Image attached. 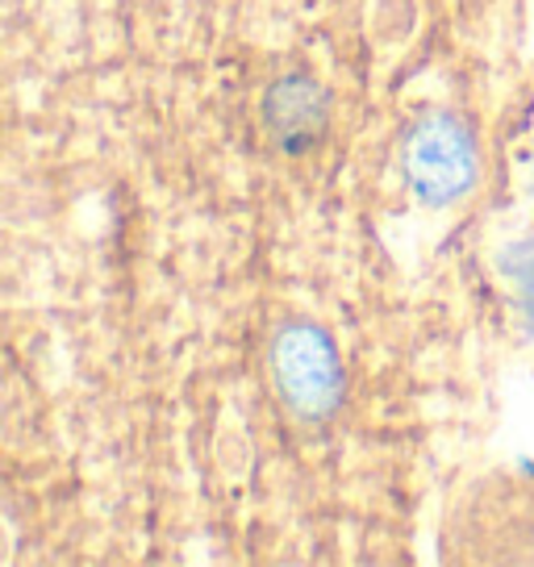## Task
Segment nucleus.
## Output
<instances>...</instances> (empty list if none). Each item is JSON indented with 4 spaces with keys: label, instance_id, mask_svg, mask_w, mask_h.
<instances>
[{
    "label": "nucleus",
    "instance_id": "1",
    "mask_svg": "<svg viewBox=\"0 0 534 567\" xmlns=\"http://www.w3.org/2000/svg\"><path fill=\"white\" fill-rule=\"evenodd\" d=\"M439 559L451 567H534V463L463 480L443 509Z\"/></svg>",
    "mask_w": 534,
    "mask_h": 567
},
{
    "label": "nucleus",
    "instance_id": "2",
    "mask_svg": "<svg viewBox=\"0 0 534 567\" xmlns=\"http://www.w3.org/2000/svg\"><path fill=\"white\" fill-rule=\"evenodd\" d=\"M401 172L427 209H446L476 188V138L455 113H427L401 142Z\"/></svg>",
    "mask_w": 534,
    "mask_h": 567
},
{
    "label": "nucleus",
    "instance_id": "3",
    "mask_svg": "<svg viewBox=\"0 0 534 567\" xmlns=\"http://www.w3.org/2000/svg\"><path fill=\"white\" fill-rule=\"evenodd\" d=\"M267 372L297 417L321 422L342 401V363L335 338L314 321H288L271 334L267 347Z\"/></svg>",
    "mask_w": 534,
    "mask_h": 567
},
{
    "label": "nucleus",
    "instance_id": "4",
    "mask_svg": "<svg viewBox=\"0 0 534 567\" xmlns=\"http://www.w3.org/2000/svg\"><path fill=\"white\" fill-rule=\"evenodd\" d=\"M267 130L276 134V142H285L288 151H301L305 142L314 138L326 122V92L314 80L288 75L276 89L267 92L264 101Z\"/></svg>",
    "mask_w": 534,
    "mask_h": 567
},
{
    "label": "nucleus",
    "instance_id": "5",
    "mask_svg": "<svg viewBox=\"0 0 534 567\" xmlns=\"http://www.w3.org/2000/svg\"><path fill=\"white\" fill-rule=\"evenodd\" d=\"M501 276L510 284L517 309H522V318H526L534 334V234H526V238H517V243L501 250Z\"/></svg>",
    "mask_w": 534,
    "mask_h": 567
},
{
    "label": "nucleus",
    "instance_id": "6",
    "mask_svg": "<svg viewBox=\"0 0 534 567\" xmlns=\"http://www.w3.org/2000/svg\"><path fill=\"white\" fill-rule=\"evenodd\" d=\"M526 184H531V196H534V151H531V163H526Z\"/></svg>",
    "mask_w": 534,
    "mask_h": 567
}]
</instances>
